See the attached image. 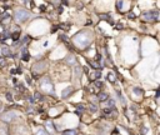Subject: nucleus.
Listing matches in <instances>:
<instances>
[{
  "mask_svg": "<svg viewBox=\"0 0 160 135\" xmlns=\"http://www.w3.org/2000/svg\"><path fill=\"white\" fill-rule=\"evenodd\" d=\"M91 36L89 33H79L74 38V43H75L79 48H86L90 44Z\"/></svg>",
  "mask_w": 160,
  "mask_h": 135,
  "instance_id": "obj_1",
  "label": "nucleus"
},
{
  "mask_svg": "<svg viewBox=\"0 0 160 135\" xmlns=\"http://www.w3.org/2000/svg\"><path fill=\"white\" fill-rule=\"evenodd\" d=\"M14 18H15V21L23 23V21H25V20H28L30 18V13L25 9H16Z\"/></svg>",
  "mask_w": 160,
  "mask_h": 135,
  "instance_id": "obj_2",
  "label": "nucleus"
},
{
  "mask_svg": "<svg viewBox=\"0 0 160 135\" xmlns=\"http://www.w3.org/2000/svg\"><path fill=\"white\" fill-rule=\"evenodd\" d=\"M158 18H159V11H148V13H144V15H143L144 20H156Z\"/></svg>",
  "mask_w": 160,
  "mask_h": 135,
  "instance_id": "obj_3",
  "label": "nucleus"
},
{
  "mask_svg": "<svg viewBox=\"0 0 160 135\" xmlns=\"http://www.w3.org/2000/svg\"><path fill=\"white\" fill-rule=\"evenodd\" d=\"M42 88L45 90V91H49V93H53V84L50 83L49 80V78H46L45 79V81H43V84H42Z\"/></svg>",
  "mask_w": 160,
  "mask_h": 135,
  "instance_id": "obj_4",
  "label": "nucleus"
},
{
  "mask_svg": "<svg viewBox=\"0 0 160 135\" xmlns=\"http://www.w3.org/2000/svg\"><path fill=\"white\" fill-rule=\"evenodd\" d=\"M14 116H15V113L10 111V113H6V114H4V115H1L0 118H1L3 122H11V119Z\"/></svg>",
  "mask_w": 160,
  "mask_h": 135,
  "instance_id": "obj_5",
  "label": "nucleus"
},
{
  "mask_svg": "<svg viewBox=\"0 0 160 135\" xmlns=\"http://www.w3.org/2000/svg\"><path fill=\"white\" fill-rule=\"evenodd\" d=\"M29 58H30V55H29V51L25 49V48H23V50H21V59L24 61H28L29 60Z\"/></svg>",
  "mask_w": 160,
  "mask_h": 135,
  "instance_id": "obj_6",
  "label": "nucleus"
},
{
  "mask_svg": "<svg viewBox=\"0 0 160 135\" xmlns=\"http://www.w3.org/2000/svg\"><path fill=\"white\" fill-rule=\"evenodd\" d=\"M45 63H38L35 65V66H34V71L35 73H38V70H43V69H45Z\"/></svg>",
  "mask_w": 160,
  "mask_h": 135,
  "instance_id": "obj_7",
  "label": "nucleus"
},
{
  "mask_svg": "<svg viewBox=\"0 0 160 135\" xmlns=\"http://www.w3.org/2000/svg\"><path fill=\"white\" fill-rule=\"evenodd\" d=\"M1 54L4 55V56H11V53H10V49L8 46H4L1 49Z\"/></svg>",
  "mask_w": 160,
  "mask_h": 135,
  "instance_id": "obj_8",
  "label": "nucleus"
},
{
  "mask_svg": "<svg viewBox=\"0 0 160 135\" xmlns=\"http://www.w3.org/2000/svg\"><path fill=\"white\" fill-rule=\"evenodd\" d=\"M71 91H73V88H66V89L63 91V96H64V98H68V96L70 95Z\"/></svg>",
  "mask_w": 160,
  "mask_h": 135,
  "instance_id": "obj_9",
  "label": "nucleus"
},
{
  "mask_svg": "<svg viewBox=\"0 0 160 135\" xmlns=\"http://www.w3.org/2000/svg\"><path fill=\"white\" fill-rule=\"evenodd\" d=\"M65 61L66 63H69V64H75V56H73V55H70V56H68L66 59H65Z\"/></svg>",
  "mask_w": 160,
  "mask_h": 135,
  "instance_id": "obj_10",
  "label": "nucleus"
},
{
  "mask_svg": "<svg viewBox=\"0 0 160 135\" xmlns=\"http://www.w3.org/2000/svg\"><path fill=\"white\" fill-rule=\"evenodd\" d=\"M19 36H20V33H19V30H16V32H14V33L11 34V39L14 40V41H18Z\"/></svg>",
  "mask_w": 160,
  "mask_h": 135,
  "instance_id": "obj_11",
  "label": "nucleus"
},
{
  "mask_svg": "<svg viewBox=\"0 0 160 135\" xmlns=\"http://www.w3.org/2000/svg\"><path fill=\"white\" fill-rule=\"evenodd\" d=\"M105 106H106V109H113L114 108V100L113 99L108 100V103L105 104Z\"/></svg>",
  "mask_w": 160,
  "mask_h": 135,
  "instance_id": "obj_12",
  "label": "nucleus"
},
{
  "mask_svg": "<svg viewBox=\"0 0 160 135\" xmlns=\"http://www.w3.org/2000/svg\"><path fill=\"white\" fill-rule=\"evenodd\" d=\"M109 98V95L106 94V93H100L99 94V100L100 101H104V100H106Z\"/></svg>",
  "mask_w": 160,
  "mask_h": 135,
  "instance_id": "obj_13",
  "label": "nucleus"
},
{
  "mask_svg": "<svg viewBox=\"0 0 160 135\" xmlns=\"http://www.w3.org/2000/svg\"><path fill=\"white\" fill-rule=\"evenodd\" d=\"M61 135H76V131L75 130H66V131H64Z\"/></svg>",
  "mask_w": 160,
  "mask_h": 135,
  "instance_id": "obj_14",
  "label": "nucleus"
},
{
  "mask_svg": "<svg viewBox=\"0 0 160 135\" xmlns=\"http://www.w3.org/2000/svg\"><path fill=\"white\" fill-rule=\"evenodd\" d=\"M100 77H101V73L99 70H96V71L93 73V79H99Z\"/></svg>",
  "mask_w": 160,
  "mask_h": 135,
  "instance_id": "obj_15",
  "label": "nucleus"
},
{
  "mask_svg": "<svg viewBox=\"0 0 160 135\" xmlns=\"http://www.w3.org/2000/svg\"><path fill=\"white\" fill-rule=\"evenodd\" d=\"M94 85L96 86V88H99V89H100V88H103V83H101V81H95V83H94Z\"/></svg>",
  "mask_w": 160,
  "mask_h": 135,
  "instance_id": "obj_16",
  "label": "nucleus"
},
{
  "mask_svg": "<svg viewBox=\"0 0 160 135\" xmlns=\"http://www.w3.org/2000/svg\"><path fill=\"white\" fill-rule=\"evenodd\" d=\"M90 65L93 66L94 69H99L100 68V64L99 63H90Z\"/></svg>",
  "mask_w": 160,
  "mask_h": 135,
  "instance_id": "obj_17",
  "label": "nucleus"
},
{
  "mask_svg": "<svg viewBox=\"0 0 160 135\" xmlns=\"http://www.w3.org/2000/svg\"><path fill=\"white\" fill-rule=\"evenodd\" d=\"M123 4H124V3H123L121 0H120V1H118V4H116V8H118L119 10H121V9H123Z\"/></svg>",
  "mask_w": 160,
  "mask_h": 135,
  "instance_id": "obj_18",
  "label": "nucleus"
},
{
  "mask_svg": "<svg viewBox=\"0 0 160 135\" xmlns=\"http://www.w3.org/2000/svg\"><path fill=\"white\" fill-rule=\"evenodd\" d=\"M9 16H10V15H9L8 13H4V14H3V15H1V19H8Z\"/></svg>",
  "mask_w": 160,
  "mask_h": 135,
  "instance_id": "obj_19",
  "label": "nucleus"
},
{
  "mask_svg": "<svg viewBox=\"0 0 160 135\" xmlns=\"http://www.w3.org/2000/svg\"><path fill=\"white\" fill-rule=\"evenodd\" d=\"M38 135H48V133L45 130H39V133H38Z\"/></svg>",
  "mask_w": 160,
  "mask_h": 135,
  "instance_id": "obj_20",
  "label": "nucleus"
},
{
  "mask_svg": "<svg viewBox=\"0 0 160 135\" xmlns=\"http://www.w3.org/2000/svg\"><path fill=\"white\" fill-rule=\"evenodd\" d=\"M34 98H35L36 100H40V99H42V95H40V94H38V93H36V94L34 95Z\"/></svg>",
  "mask_w": 160,
  "mask_h": 135,
  "instance_id": "obj_21",
  "label": "nucleus"
},
{
  "mask_svg": "<svg viewBox=\"0 0 160 135\" xmlns=\"http://www.w3.org/2000/svg\"><path fill=\"white\" fill-rule=\"evenodd\" d=\"M134 93H139V94H141L143 90H141V89H139V88H135V89H134Z\"/></svg>",
  "mask_w": 160,
  "mask_h": 135,
  "instance_id": "obj_22",
  "label": "nucleus"
},
{
  "mask_svg": "<svg viewBox=\"0 0 160 135\" xmlns=\"http://www.w3.org/2000/svg\"><path fill=\"white\" fill-rule=\"evenodd\" d=\"M0 65H5V60L3 58H0Z\"/></svg>",
  "mask_w": 160,
  "mask_h": 135,
  "instance_id": "obj_23",
  "label": "nucleus"
},
{
  "mask_svg": "<svg viewBox=\"0 0 160 135\" xmlns=\"http://www.w3.org/2000/svg\"><path fill=\"white\" fill-rule=\"evenodd\" d=\"M90 109H91V111H96V106H94V105H91Z\"/></svg>",
  "mask_w": 160,
  "mask_h": 135,
  "instance_id": "obj_24",
  "label": "nucleus"
},
{
  "mask_svg": "<svg viewBox=\"0 0 160 135\" xmlns=\"http://www.w3.org/2000/svg\"><path fill=\"white\" fill-rule=\"evenodd\" d=\"M103 19H105V20H110L111 18H110V15H105V16H103Z\"/></svg>",
  "mask_w": 160,
  "mask_h": 135,
  "instance_id": "obj_25",
  "label": "nucleus"
},
{
  "mask_svg": "<svg viewBox=\"0 0 160 135\" xmlns=\"http://www.w3.org/2000/svg\"><path fill=\"white\" fill-rule=\"evenodd\" d=\"M109 80H111V81H114V80H115V79H114V77H113V75H111V74L109 75Z\"/></svg>",
  "mask_w": 160,
  "mask_h": 135,
  "instance_id": "obj_26",
  "label": "nucleus"
},
{
  "mask_svg": "<svg viewBox=\"0 0 160 135\" xmlns=\"http://www.w3.org/2000/svg\"><path fill=\"white\" fill-rule=\"evenodd\" d=\"M6 98H8V100H11V99H13L11 95H10V93H8V94H6Z\"/></svg>",
  "mask_w": 160,
  "mask_h": 135,
  "instance_id": "obj_27",
  "label": "nucleus"
},
{
  "mask_svg": "<svg viewBox=\"0 0 160 135\" xmlns=\"http://www.w3.org/2000/svg\"><path fill=\"white\" fill-rule=\"evenodd\" d=\"M129 18H130V19H134V18H135V15H134L133 13H130V14H129Z\"/></svg>",
  "mask_w": 160,
  "mask_h": 135,
  "instance_id": "obj_28",
  "label": "nucleus"
}]
</instances>
